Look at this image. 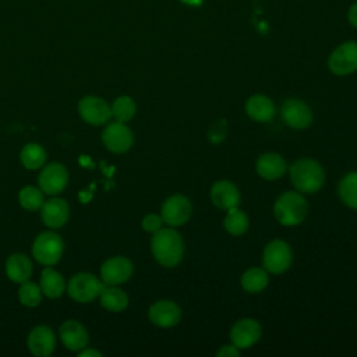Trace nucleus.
<instances>
[{"label": "nucleus", "instance_id": "nucleus-32", "mask_svg": "<svg viewBox=\"0 0 357 357\" xmlns=\"http://www.w3.org/2000/svg\"><path fill=\"white\" fill-rule=\"evenodd\" d=\"M142 229L148 233H155L158 231L159 229H162V225H163V219L160 215H156V213H149L146 215L144 219H142Z\"/></svg>", "mask_w": 357, "mask_h": 357}, {"label": "nucleus", "instance_id": "nucleus-5", "mask_svg": "<svg viewBox=\"0 0 357 357\" xmlns=\"http://www.w3.org/2000/svg\"><path fill=\"white\" fill-rule=\"evenodd\" d=\"M64 250L63 240L53 231L40 233L32 245V254L35 259L43 265H54L61 258Z\"/></svg>", "mask_w": 357, "mask_h": 357}, {"label": "nucleus", "instance_id": "nucleus-24", "mask_svg": "<svg viewBox=\"0 0 357 357\" xmlns=\"http://www.w3.org/2000/svg\"><path fill=\"white\" fill-rule=\"evenodd\" d=\"M240 283H241V287L247 293L255 294V293H261L262 290H265V287L269 283V276H268V272L265 269L254 266V268L247 269L243 273V276L240 279Z\"/></svg>", "mask_w": 357, "mask_h": 357}, {"label": "nucleus", "instance_id": "nucleus-30", "mask_svg": "<svg viewBox=\"0 0 357 357\" xmlns=\"http://www.w3.org/2000/svg\"><path fill=\"white\" fill-rule=\"evenodd\" d=\"M18 199L22 208L28 209V211H36L43 205V191L38 190L32 185H26L24 187L20 194H18Z\"/></svg>", "mask_w": 357, "mask_h": 357}, {"label": "nucleus", "instance_id": "nucleus-1", "mask_svg": "<svg viewBox=\"0 0 357 357\" xmlns=\"http://www.w3.org/2000/svg\"><path fill=\"white\" fill-rule=\"evenodd\" d=\"M151 250L155 259L166 268L178 265L184 254V241L174 229H159L151 240Z\"/></svg>", "mask_w": 357, "mask_h": 357}, {"label": "nucleus", "instance_id": "nucleus-27", "mask_svg": "<svg viewBox=\"0 0 357 357\" xmlns=\"http://www.w3.org/2000/svg\"><path fill=\"white\" fill-rule=\"evenodd\" d=\"M100 304L109 311L119 312L128 305V297L121 289L109 286V287H103L100 293Z\"/></svg>", "mask_w": 357, "mask_h": 357}, {"label": "nucleus", "instance_id": "nucleus-25", "mask_svg": "<svg viewBox=\"0 0 357 357\" xmlns=\"http://www.w3.org/2000/svg\"><path fill=\"white\" fill-rule=\"evenodd\" d=\"M337 194L346 206L357 211V172H350L342 177L337 185Z\"/></svg>", "mask_w": 357, "mask_h": 357}, {"label": "nucleus", "instance_id": "nucleus-12", "mask_svg": "<svg viewBox=\"0 0 357 357\" xmlns=\"http://www.w3.org/2000/svg\"><path fill=\"white\" fill-rule=\"evenodd\" d=\"M132 262L126 257H113L103 262L100 268L102 282L107 286H116L127 282L132 275Z\"/></svg>", "mask_w": 357, "mask_h": 357}, {"label": "nucleus", "instance_id": "nucleus-20", "mask_svg": "<svg viewBox=\"0 0 357 357\" xmlns=\"http://www.w3.org/2000/svg\"><path fill=\"white\" fill-rule=\"evenodd\" d=\"M40 216L46 226L57 229L68 219V205L61 198H52L40 206Z\"/></svg>", "mask_w": 357, "mask_h": 357}, {"label": "nucleus", "instance_id": "nucleus-23", "mask_svg": "<svg viewBox=\"0 0 357 357\" xmlns=\"http://www.w3.org/2000/svg\"><path fill=\"white\" fill-rule=\"evenodd\" d=\"M40 290L49 298L60 297L66 290V282L63 276L52 268H45L40 278Z\"/></svg>", "mask_w": 357, "mask_h": 357}, {"label": "nucleus", "instance_id": "nucleus-9", "mask_svg": "<svg viewBox=\"0 0 357 357\" xmlns=\"http://www.w3.org/2000/svg\"><path fill=\"white\" fill-rule=\"evenodd\" d=\"M280 114L283 121L294 130H304L310 127L314 120L310 106H307V103L296 98L284 100V103L280 107Z\"/></svg>", "mask_w": 357, "mask_h": 357}, {"label": "nucleus", "instance_id": "nucleus-26", "mask_svg": "<svg viewBox=\"0 0 357 357\" xmlns=\"http://www.w3.org/2000/svg\"><path fill=\"white\" fill-rule=\"evenodd\" d=\"M226 216L223 219V227L225 230L231 236H241L248 230V216L238 208L234 206L229 211H226Z\"/></svg>", "mask_w": 357, "mask_h": 357}, {"label": "nucleus", "instance_id": "nucleus-28", "mask_svg": "<svg viewBox=\"0 0 357 357\" xmlns=\"http://www.w3.org/2000/svg\"><path fill=\"white\" fill-rule=\"evenodd\" d=\"M20 158L26 169L35 170L43 166L46 160V151L39 144H28L22 148Z\"/></svg>", "mask_w": 357, "mask_h": 357}, {"label": "nucleus", "instance_id": "nucleus-33", "mask_svg": "<svg viewBox=\"0 0 357 357\" xmlns=\"http://www.w3.org/2000/svg\"><path fill=\"white\" fill-rule=\"evenodd\" d=\"M226 135V124L225 121H216L209 130V138L212 142H220Z\"/></svg>", "mask_w": 357, "mask_h": 357}, {"label": "nucleus", "instance_id": "nucleus-14", "mask_svg": "<svg viewBox=\"0 0 357 357\" xmlns=\"http://www.w3.org/2000/svg\"><path fill=\"white\" fill-rule=\"evenodd\" d=\"M78 110L81 117L92 126H100L109 121V119L113 116L112 107L106 103V100L92 95L85 96L79 100Z\"/></svg>", "mask_w": 357, "mask_h": 357}, {"label": "nucleus", "instance_id": "nucleus-34", "mask_svg": "<svg viewBox=\"0 0 357 357\" xmlns=\"http://www.w3.org/2000/svg\"><path fill=\"white\" fill-rule=\"evenodd\" d=\"M240 349H237L233 343L231 344H225L222 346L218 351H216V356L219 357H237L240 354Z\"/></svg>", "mask_w": 357, "mask_h": 357}, {"label": "nucleus", "instance_id": "nucleus-36", "mask_svg": "<svg viewBox=\"0 0 357 357\" xmlns=\"http://www.w3.org/2000/svg\"><path fill=\"white\" fill-rule=\"evenodd\" d=\"M81 357H88V356H92V357H100L102 353L98 351V350H93V349H85V350H81L78 353Z\"/></svg>", "mask_w": 357, "mask_h": 357}, {"label": "nucleus", "instance_id": "nucleus-3", "mask_svg": "<svg viewBox=\"0 0 357 357\" xmlns=\"http://www.w3.org/2000/svg\"><path fill=\"white\" fill-rule=\"evenodd\" d=\"M273 215L283 226H297L308 215V204L298 191L283 192L273 205Z\"/></svg>", "mask_w": 357, "mask_h": 357}, {"label": "nucleus", "instance_id": "nucleus-19", "mask_svg": "<svg viewBox=\"0 0 357 357\" xmlns=\"http://www.w3.org/2000/svg\"><path fill=\"white\" fill-rule=\"evenodd\" d=\"M60 337L68 350L79 351L88 344V332L78 321H66L60 326Z\"/></svg>", "mask_w": 357, "mask_h": 357}, {"label": "nucleus", "instance_id": "nucleus-6", "mask_svg": "<svg viewBox=\"0 0 357 357\" xmlns=\"http://www.w3.org/2000/svg\"><path fill=\"white\" fill-rule=\"evenodd\" d=\"M105 283L91 273H77L68 282V294L78 303H88L100 296Z\"/></svg>", "mask_w": 357, "mask_h": 357}, {"label": "nucleus", "instance_id": "nucleus-4", "mask_svg": "<svg viewBox=\"0 0 357 357\" xmlns=\"http://www.w3.org/2000/svg\"><path fill=\"white\" fill-rule=\"evenodd\" d=\"M293 262V252L290 245L283 240L269 241L262 252V265L266 272L280 275L286 272Z\"/></svg>", "mask_w": 357, "mask_h": 357}, {"label": "nucleus", "instance_id": "nucleus-17", "mask_svg": "<svg viewBox=\"0 0 357 357\" xmlns=\"http://www.w3.org/2000/svg\"><path fill=\"white\" fill-rule=\"evenodd\" d=\"M29 351L38 357H46L53 353L56 347V337L53 331L46 325L35 326L28 336Z\"/></svg>", "mask_w": 357, "mask_h": 357}, {"label": "nucleus", "instance_id": "nucleus-22", "mask_svg": "<svg viewBox=\"0 0 357 357\" xmlns=\"http://www.w3.org/2000/svg\"><path fill=\"white\" fill-rule=\"evenodd\" d=\"M6 272L13 282L24 283L32 275V262L25 254H13L6 262Z\"/></svg>", "mask_w": 357, "mask_h": 357}, {"label": "nucleus", "instance_id": "nucleus-10", "mask_svg": "<svg viewBox=\"0 0 357 357\" xmlns=\"http://www.w3.org/2000/svg\"><path fill=\"white\" fill-rule=\"evenodd\" d=\"M262 336L261 324L252 318H243L237 321L230 329L231 343L240 349L245 350L254 346Z\"/></svg>", "mask_w": 357, "mask_h": 357}, {"label": "nucleus", "instance_id": "nucleus-29", "mask_svg": "<svg viewBox=\"0 0 357 357\" xmlns=\"http://www.w3.org/2000/svg\"><path fill=\"white\" fill-rule=\"evenodd\" d=\"M135 103L130 96H119L112 105V114L116 117L117 121L126 123L130 121L135 114Z\"/></svg>", "mask_w": 357, "mask_h": 357}, {"label": "nucleus", "instance_id": "nucleus-21", "mask_svg": "<svg viewBox=\"0 0 357 357\" xmlns=\"http://www.w3.org/2000/svg\"><path fill=\"white\" fill-rule=\"evenodd\" d=\"M245 113L258 123H268L275 117V105L265 95H252L245 102Z\"/></svg>", "mask_w": 357, "mask_h": 357}, {"label": "nucleus", "instance_id": "nucleus-31", "mask_svg": "<svg viewBox=\"0 0 357 357\" xmlns=\"http://www.w3.org/2000/svg\"><path fill=\"white\" fill-rule=\"evenodd\" d=\"M42 290L38 284L26 280L21 283V287L18 290V298L21 304L26 307H36L42 301Z\"/></svg>", "mask_w": 357, "mask_h": 357}, {"label": "nucleus", "instance_id": "nucleus-8", "mask_svg": "<svg viewBox=\"0 0 357 357\" xmlns=\"http://www.w3.org/2000/svg\"><path fill=\"white\" fill-rule=\"evenodd\" d=\"M328 67L335 75H347L357 70V42H344L329 56Z\"/></svg>", "mask_w": 357, "mask_h": 357}, {"label": "nucleus", "instance_id": "nucleus-18", "mask_svg": "<svg viewBox=\"0 0 357 357\" xmlns=\"http://www.w3.org/2000/svg\"><path fill=\"white\" fill-rule=\"evenodd\" d=\"M255 170L259 177L272 181L280 178L286 173L287 165L286 160L279 153L266 152L259 155V158L257 159Z\"/></svg>", "mask_w": 357, "mask_h": 357}, {"label": "nucleus", "instance_id": "nucleus-35", "mask_svg": "<svg viewBox=\"0 0 357 357\" xmlns=\"http://www.w3.org/2000/svg\"><path fill=\"white\" fill-rule=\"evenodd\" d=\"M347 18H349V22L357 28V3H354L350 10H349V14H347Z\"/></svg>", "mask_w": 357, "mask_h": 357}, {"label": "nucleus", "instance_id": "nucleus-16", "mask_svg": "<svg viewBox=\"0 0 357 357\" xmlns=\"http://www.w3.org/2000/svg\"><path fill=\"white\" fill-rule=\"evenodd\" d=\"M240 191L236 184L229 180H219L211 188L212 204L223 211H229L240 204Z\"/></svg>", "mask_w": 357, "mask_h": 357}, {"label": "nucleus", "instance_id": "nucleus-7", "mask_svg": "<svg viewBox=\"0 0 357 357\" xmlns=\"http://www.w3.org/2000/svg\"><path fill=\"white\" fill-rule=\"evenodd\" d=\"M191 213H192V205L190 199L181 194H174L169 197L163 202L162 211H160L163 223H167L172 227L187 223V220L191 218Z\"/></svg>", "mask_w": 357, "mask_h": 357}, {"label": "nucleus", "instance_id": "nucleus-13", "mask_svg": "<svg viewBox=\"0 0 357 357\" xmlns=\"http://www.w3.org/2000/svg\"><path fill=\"white\" fill-rule=\"evenodd\" d=\"M148 318L159 328H172L180 322L181 308L172 300H158L149 307Z\"/></svg>", "mask_w": 357, "mask_h": 357}, {"label": "nucleus", "instance_id": "nucleus-15", "mask_svg": "<svg viewBox=\"0 0 357 357\" xmlns=\"http://www.w3.org/2000/svg\"><path fill=\"white\" fill-rule=\"evenodd\" d=\"M68 181L67 169L61 163H50L39 174V187L45 194L54 195L61 192Z\"/></svg>", "mask_w": 357, "mask_h": 357}, {"label": "nucleus", "instance_id": "nucleus-11", "mask_svg": "<svg viewBox=\"0 0 357 357\" xmlns=\"http://www.w3.org/2000/svg\"><path fill=\"white\" fill-rule=\"evenodd\" d=\"M102 141L106 148L114 153L127 152L134 142L131 130L121 121L110 123L102 132Z\"/></svg>", "mask_w": 357, "mask_h": 357}, {"label": "nucleus", "instance_id": "nucleus-2", "mask_svg": "<svg viewBox=\"0 0 357 357\" xmlns=\"http://www.w3.org/2000/svg\"><path fill=\"white\" fill-rule=\"evenodd\" d=\"M290 181L301 194H314L319 191L325 183V172L322 166L310 158H301L290 166Z\"/></svg>", "mask_w": 357, "mask_h": 357}]
</instances>
